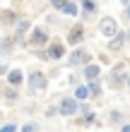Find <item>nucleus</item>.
<instances>
[{
  "label": "nucleus",
  "mask_w": 130,
  "mask_h": 132,
  "mask_svg": "<svg viewBox=\"0 0 130 132\" xmlns=\"http://www.w3.org/2000/svg\"><path fill=\"white\" fill-rule=\"evenodd\" d=\"M19 10L17 7H12V5H5V7H0V29L7 34L10 29L17 24V19H19Z\"/></svg>",
  "instance_id": "9b49d317"
},
{
  "label": "nucleus",
  "mask_w": 130,
  "mask_h": 132,
  "mask_svg": "<svg viewBox=\"0 0 130 132\" xmlns=\"http://www.w3.org/2000/svg\"><path fill=\"white\" fill-rule=\"evenodd\" d=\"M19 127V122H14V120H3L0 122V132H17Z\"/></svg>",
  "instance_id": "a878e982"
},
{
  "label": "nucleus",
  "mask_w": 130,
  "mask_h": 132,
  "mask_svg": "<svg viewBox=\"0 0 130 132\" xmlns=\"http://www.w3.org/2000/svg\"><path fill=\"white\" fill-rule=\"evenodd\" d=\"M125 89L130 91V75H128V79H125Z\"/></svg>",
  "instance_id": "f704fd0d"
},
{
  "label": "nucleus",
  "mask_w": 130,
  "mask_h": 132,
  "mask_svg": "<svg viewBox=\"0 0 130 132\" xmlns=\"http://www.w3.org/2000/svg\"><path fill=\"white\" fill-rule=\"evenodd\" d=\"M3 120H5V111L0 108V122H3Z\"/></svg>",
  "instance_id": "e433bc0d"
},
{
  "label": "nucleus",
  "mask_w": 130,
  "mask_h": 132,
  "mask_svg": "<svg viewBox=\"0 0 130 132\" xmlns=\"http://www.w3.org/2000/svg\"><path fill=\"white\" fill-rule=\"evenodd\" d=\"M125 120H130V115L123 108H109V111H106V122H109L111 127H120Z\"/></svg>",
  "instance_id": "4468645a"
},
{
  "label": "nucleus",
  "mask_w": 130,
  "mask_h": 132,
  "mask_svg": "<svg viewBox=\"0 0 130 132\" xmlns=\"http://www.w3.org/2000/svg\"><path fill=\"white\" fill-rule=\"evenodd\" d=\"M32 24H34V22H32V17H27V14H19L17 24H14L12 29H14V31H22V34H27L29 29H32Z\"/></svg>",
  "instance_id": "412c9836"
},
{
  "label": "nucleus",
  "mask_w": 130,
  "mask_h": 132,
  "mask_svg": "<svg viewBox=\"0 0 130 132\" xmlns=\"http://www.w3.org/2000/svg\"><path fill=\"white\" fill-rule=\"evenodd\" d=\"M65 82H67V87H75V84H80V82H82V77H80L77 70H70V72L65 75Z\"/></svg>",
  "instance_id": "393cba45"
},
{
  "label": "nucleus",
  "mask_w": 130,
  "mask_h": 132,
  "mask_svg": "<svg viewBox=\"0 0 130 132\" xmlns=\"http://www.w3.org/2000/svg\"><path fill=\"white\" fill-rule=\"evenodd\" d=\"M65 3H67V0H48V7H51V10H56V12H58V10H60V7H63Z\"/></svg>",
  "instance_id": "c756f323"
},
{
  "label": "nucleus",
  "mask_w": 130,
  "mask_h": 132,
  "mask_svg": "<svg viewBox=\"0 0 130 132\" xmlns=\"http://www.w3.org/2000/svg\"><path fill=\"white\" fill-rule=\"evenodd\" d=\"M51 36H53V31H51L48 27H43V24H32V29L27 31V51H32V48H43V46L51 41Z\"/></svg>",
  "instance_id": "7ed1b4c3"
},
{
  "label": "nucleus",
  "mask_w": 130,
  "mask_h": 132,
  "mask_svg": "<svg viewBox=\"0 0 130 132\" xmlns=\"http://www.w3.org/2000/svg\"><path fill=\"white\" fill-rule=\"evenodd\" d=\"M63 60H67V70H80L85 63H89V60H94V53H91L87 46H75V48H70L65 53V58Z\"/></svg>",
  "instance_id": "20e7f679"
},
{
  "label": "nucleus",
  "mask_w": 130,
  "mask_h": 132,
  "mask_svg": "<svg viewBox=\"0 0 130 132\" xmlns=\"http://www.w3.org/2000/svg\"><path fill=\"white\" fill-rule=\"evenodd\" d=\"M72 96L77 98V101H89V91L85 87V82H80V84H75V87H72Z\"/></svg>",
  "instance_id": "4be33fe9"
},
{
  "label": "nucleus",
  "mask_w": 130,
  "mask_h": 132,
  "mask_svg": "<svg viewBox=\"0 0 130 132\" xmlns=\"http://www.w3.org/2000/svg\"><path fill=\"white\" fill-rule=\"evenodd\" d=\"M58 12L63 14V17H67V19H77L80 17V5H77V0H67Z\"/></svg>",
  "instance_id": "6ab92c4d"
},
{
  "label": "nucleus",
  "mask_w": 130,
  "mask_h": 132,
  "mask_svg": "<svg viewBox=\"0 0 130 132\" xmlns=\"http://www.w3.org/2000/svg\"><path fill=\"white\" fill-rule=\"evenodd\" d=\"M48 75L43 72V70L34 67V70H24V87H27V94L29 96H36V94H43V91H48Z\"/></svg>",
  "instance_id": "f03ea898"
},
{
  "label": "nucleus",
  "mask_w": 130,
  "mask_h": 132,
  "mask_svg": "<svg viewBox=\"0 0 130 132\" xmlns=\"http://www.w3.org/2000/svg\"><path fill=\"white\" fill-rule=\"evenodd\" d=\"M63 41H65L67 48H75V46L87 43V24H85V22H80V19H75V24L67 27Z\"/></svg>",
  "instance_id": "39448f33"
},
{
  "label": "nucleus",
  "mask_w": 130,
  "mask_h": 132,
  "mask_svg": "<svg viewBox=\"0 0 130 132\" xmlns=\"http://www.w3.org/2000/svg\"><path fill=\"white\" fill-rule=\"evenodd\" d=\"M3 82L5 84H10V87H24V70L22 67H10L7 70V75L3 77Z\"/></svg>",
  "instance_id": "2eb2a0df"
},
{
  "label": "nucleus",
  "mask_w": 130,
  "mask_h": 132,
  "mask_svg": "<svg viewBox=\"0 0 130 132\" xmlns=\"http://www.w3.org/2000/svg\"><path fill=\"white\" fill-rule=\"evenodd\" d=\"M118 5H120V7H125V5H130V0H118Z\"/></svg>",
  "instance_id": "72a5a7b5"
},
{
  "label": "nucleus",
  "mask_w": 130,
  "mask_h": 132,
  "mask_svg": "<svg viewBox=\"0 0 130 132\" xmlns=\"http://www.w3.org/2000/svg\"><path fill=\"white\" fill-rule=\"evenodd\" d=\"M120 22H123L125 27H130V5H125V7H120Z\"/></svg>",
  "instance_id": "cd10ccee"
},
{
  "label": "nucleus",
  "mask_w": 130,
  "mask_h": 132,
  "mask_svg": "<svg viewBox=\"0 0 130 132\" xmlns=\"http://www.w3.org/2000/svg\"><path fill=\"white\" fill-rule=\"evenodd\" d=\"M128 72H130V58H128Z\"/></svg>",
  "instance_id": "4c0bfd02"
},
{
  "label": "nucleus",
  "mask_w": 130,
  "mask_h": 132,
  "mask_svg": "<svg viewBox=\"0 0 130 132\" xmlns=\"http://www.w3.org/2000/svg\"><path fill=\"white\" fill-rule=\"evenodd\" d=\"M56 106H58V115L60 118H75V115H77V98H75L72 94L60 96L56 101Z\"/></svg>",
  "instance_id": "1a4fd4ad"
},
{
  "label": "nucleus",
  "mask_w": 130,
  "mask_h": 132,
  "mask_svg": "<svg viewBox=\"0 0 130 132\" xmlns=\"http://www.w3.org/2000/svg\"><path fill=\"white\" fill-rule=\"evenodd\" d=\"M0 38H3V31H0Z\"/></svg>",
  "instance_id": "ea45409f"
},
{
  "label": "nucleus",
  "mask_w": 130,
  "mask_h": 132,
  "mask_svg": "<svg viewBox=\"0 0 130 132\" xmlns=\"http://www.w3.org/2000/svg\"><path fill=\"white\" fill-rule=\"evenodd\" d=\"M7 70H10V63H7L5 58H0V79H3V77L7 75Z\"/></svg>",
  "instance_id": "c85d7f7f"
},
{
  "label": "nucleus",
  "mask_w": 130,
  "mask_h": 132,
  "mask_svg": "<svg viewBox=\"0 0 130 132\" xmlns=\"http://www.w3.org/2000/svg\"><path fill=\"white\" fill-rule=\"evenodd\" d=\"M77 5H80V22H85V24H89L91 19H96L99 17V0H77Z\"/></svg>",
  "instance_id": "6e6552de"
},
{
  "label": "nucleus",
  "mask_w": 130,
  "mask_h": 132,
  "mask_svg": "<svg viewBox=\"0 0 130 132\" xmlns=\"http://www.w3.org/2000/svg\"><path fill=\"white\" fill-rule=\"evenodd\" d=\"M43 118H46V120H56V118H60V115H58V106H56V103H48V106L43 108Z\"/></svg>",
  "instance_id": "b1692460"
},
{
  "label": "nucleus",
  "mask_w": 130,
  "mask_h": 132,
  "mask_svg": "<svg viewBox=\"0 0 130 132\" xmlns=\"http://www.w3.org/2000/svg\"><path fill=\"white\" fill-rule=\"evenodd\" d=\"M96 63H101L104 67H106V65H111V55H109V53H106V51L96 53Z\"/></svg>",
  "instance_id": "bb28decb"
},
{
  "label": "nucleus",
  "mask_w": 130,
  "mask_h": 132,
  "mask_svg": "<svg viewBox=\"0 0 130 132\" xmlns=\"http://www.w3.org/2000/svg\"><path fill=\"white\" fill-rule=\"evenodd\" d=\"M17 132H41V122L39 120H27L17 127Z\"/></svg>",
  "instance_id": "5701e85b"
},
{
  "label": "nucleus",
  "mask_w": 130,
  "mask_h": 132,
  "mask_svg": "<svg viewBox=\"0 0 130 132\" xmlns=\"http://www.w3.org/2000/svg\"><path fill=\"white\" fill-rule=\"evenodd\" d=\"M36 111H39V106H36V103H29V106H22V113H27V115H34Z\"/></svg>",
  "instance_id": "7c9ffc66"
},
{
  "label": "nucleus",
  "mask_w": 130,
  "mask_h": 132,
  "mask_svg": "<svg viewBox=\"0 0 130 132\" xmlns=\"http://www.w3.org/2000/svg\"><path fill=\"white\" fill-rule=\"evenodd\" d=\"M22 101V89L19 87H10V84L3 82V87H0V103L5 106H17Z\"/></svg>",
  "instance_id": "f8f14e48"
},
{
  "label": "nucleus",
  "mask_w": 130,
  "mask_h": 132,
  "mask_svg": "<svg viewBox=\"0 0 130 132\" xmlns=\"http://www.w3.org/2000/svg\"><path fill=\"white\" fill-rule=\"evenodd\" d=\"M43 51H46L48 63H60L65 58V53H67V46L63 41V36H51V41L43 46Z\"/></svg>",
  "instance_id": "423d86ee"
},
{
  "label": "nucleus",
  "mask_w": 130,
  "mask_h": 132,
  "mask_svg": "<svg viewBox=\"0 0 130 132\" xmlns=\"http://www.w3.org/2000/svg\"><path fill=\"white\" fill-rule=\"evenodd\" d=\"M0 87H3V79H0Z\"/></svg>",
  "instance_id": "58836bf2"
},
{
  "label": "nucleus",
  "mask_w": 130,
  "mask_h": 132,
  "mask_svg": "<svg viewBox=\"0 0 130 132\" xmlns=\"http://www.w3.org/2000/svg\"><path fill=\"white\" fill-rule=\"evenodd\" d=\"M118 130H120V132H130V120H125V122H123V125H120Z\"/></svg>",
  "instance_id": "2f4dec72"
},
{
  "label": "nucleus",
  "mask_w": 130,
  "mask_h": 132,
  "mask_svg": "<svg viewBox=\"0 0 130 132\" xmlns=\"http://www.w3.org/2000/svg\"><path fill=\"white\" fill-rule=\"evenodd\" d=\"M85 87L89 91V101H101V96H104V82H101V77H99V79H87Z\"/></svg>",
  "instance_id": "dca6fc26"
},
{
  "label": "nucleus",
  "mask_w": 130,
  "mask_h": 132,
  "mask_svg": "<svg viewBox=\"0 0 130 132\" xmlns=\"http://www.w3.org/2000/svg\"><path fill=\"white\" fill-rule=\"evenodd\" d=\"M123 31H125V43L130 46V27H125V29H123Z\"/></svg>",
  "instance_id": "473e14b6"
},
{
  "label": "nucleus",
  "mask_w": 130,
  "mask_h": 132,
  "mask_svg": "<svg viewBox=\"0 0 130 132\" xmlns=\"http://www.w3.org/2000/svg\"><path fill=\"white\" fill-rule=\"evenodd\" d=\"M63 19H65V17H63L60 12L51 10V12H46V14H43V27H48L51 31H53V29H63V24H65Z\"/></svg>",
  "instance_id": "a211bd4d"
},
{
  "label": "nucleus",
  "mask_w": 130,
  "mask_h": 132,
  "mask_svg": "<svg viewBox=\"0 0 130 132\" xmlns=\"http://www.w3.org/2000/svg\"><path fill=\"white\" fill-rule=\"evenodd\" d=\"M24 3H27V5H36L39 0H24Z\"/></svg>",
  "instance_id": "c9c22d12"
},
{
  "label": "nucleus",
  "mask_w": 130,
  "mask_h": 132,
  "mask_svg": "<svg viewBox=\"0 0 130 132\" xmlns=\"http://www.w3.org/2000/svg\"><path fill=\"white\" fill-rule=\"evenodd\" d=\"M80 77H82V82H87V79H99V77L104 75V65L101 63H96V60H89V63H85L80 70Z\"/></svg>",
  "instance_id": "ddd939ff"
},
{
  "label": "nucleus",
  "mask_w": 130,
  "mask_h": 132,
  "mask_svg": "<svg viewBox=\"0 0 130 132\" xmlns=\"http://www.w3.org/2000/svg\"><path fill=\"white\" fill-rule=\"evenodd\" d=\"M118 29H120V22H118L116 17H111V14H104V17L96 19V31L101 34L104 38H111Z\"/></svg>",
  "instance_id": "9d476101"
},
{
  "label": "nucleus",
  "mask_w": 130,
  "mask_h": 132,
  "mask_svg": "<svg viewBox=\"0 0 130 132\" xmlns=\"http://www.w3.org/2000/svg\"><path fill=\"white\" fill-rule=\"evenodd\" d=\"M75 118H77V120H75V125H77V127L89 130V127H94L96 122H99V113L94 111V108H91L89 113H85V115H75Z\"/></svg>",
  "instance_id": "f3484780"
},
{
  "label": "nucleus",
  "mask_w": 130,
  "mask_h": 132,
  "mask_svg": "<svg viewBox=\"0 0 130 132\" xmlns=\"http://www.w3.org/2000/svg\"><path fill=\"white\" fill-rule=\"evenodd\" d=\"M128 58L125 60H116L111 63V67L101 75V82L106 89H113V91H123L125 89V79H128Z\"/></svg>",
  "instance_id": "f257e3e1"
},
{
  "label": "nucleus",
  "mask_w": 130,
  "mask_h": 132,
  "mask_svg": "<svg viewBox=\"0 0 130 132\" xmlns=\"http://www.w3.org/2000/svg\"><path fill=\"white\" fill-rule=\"evenodd\" d=\"M104 132H111V130H104Z\"/></svg>",
  "instance_id": "a19ab883"
},
{
  "label": "nucleus",
  "mask_w": 130,
  "mask_h": 132,
  "mask_svg": "<svg viewBox=\"0 0 130 132\" xmlns=\"http://www.w3.org/2000/svg\"><path fill=\"white\" fill-rule=\"evenodd\" d=\"M125 48H128V43H125V31H123V27H120L111 38H106V41H104V51L109 53V55H120Z\"/></svg>",
  "instance_id": "0eeeda50"
},
{
  "label": "nucleus",
  "mask_w": 130,
  "mask_h": 132,
  "mask_svg": "<svg viewBox=\"0 0 130 132\" xmlns=\"http://www.w3.org/2000/svg\"><path fill=\"white\" fill-rule=\"evenodd\" d=\"M14 43H12V38H10V34H3V38H0V58H10V55H14Z\"/></svg>",
  "instance_id": "aec40b11"
}]
</instances>
